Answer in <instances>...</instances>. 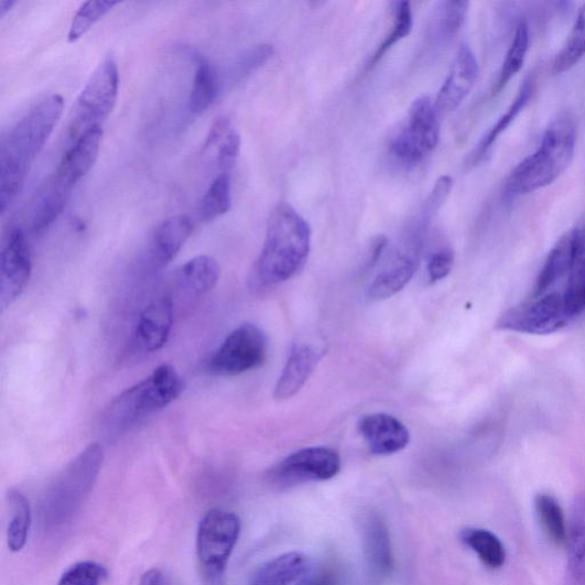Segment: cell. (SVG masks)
<instances>
[{"mask_svg": "<svg viewBox=\"0 0 585 585\" xmlns=\"http://www.w3.org/2000/svg\"><path fill=\"white\" fill-rule=\"evenodd\" d=\"M585 312V221L550 251L531 294L505 313L497 327L544 335L568 326Z\"/></svg>", "mask_w": 585, "mask_h": 585, "instance_id": "1", "label": "cell"}, {"mask_svg": "<svg viewBox=\"0 0 585 585\" xmlns=\"http://www.w3.org/2000/svg\"><path fill=\"white\" fill-rule=\"evenodd\" d=\"M65 100L53 95L30 109L0 143V209L7 212L23 189L30 167L63 116Z\"/></svg>", "mask_w": 585, "mask_h": 585, "instance_id": "2", "label": "cell"}, {"mask_svg": "<svg viewBox=\"0 0 585 585\" xmlns=\"http://www.w3.org/2000/svg\"><path fill=\"white\" fill-rule=\"evenodd\" d=\"M312 250L310 224L288 203L277 205L269 217L266 240L250 279L254 293L283 284L305 266Z\"/></svg>", "mask_w": 585, "mask_h": 585, "instance_id": "3", "label": "cell"}, {"mask_svg": "<svg viewBox=\"0 0 585 585\" xmlns=\"http://www.w3.org/2000/svg\"><path fill=\"white\" fill-rule=\"evenodd\" d=\"M576 144V130L568 115L560 116L545 131L539 149L510 174L507 192L523 196L550 186L570 166Z\"/></svg>", "mask_w": 585, "mask_h": 585, "instance_id": "4", "label": "cell"}, {"mask_svg": "<svg viewBox=\"0 0 585 585\" xmlns=\"http://www.w3.org/2000/svg\"><path fill=\"white\" fill-rule=\"evenodd\" d=\"M104 458L102 446L90 444L53 481L42 501L41 514L45 529H58L73 519L94 488Z\"/></svg>", "mask_w": 585, "mask_h": 585, "instance_id": "5", "label": "cell"}, {"mask_svg": "<svg viewBox=\"0 0 585 585\" xmlns=\"http://www.w3.org/2000/svg\"><path fill=\"white\" fill-rule=\"evenodd\" d=\"M183 391V381L176 369L163 364L130 389L118 396L107 412V425L126 430L147 416L171 405Z\"/></svg>", "mask_w": 585, "mask_h": 585, "instance_id": "6", "label": "cell"}, {"mask_svg": "<svg viewBox=\"0 0 585 585\" xmlns=\"http://www.w3.org/2000/svg\"><path fill=\"white\" fill-rule=\"evenodd\" d=\"M240 529L238 516L221 509H213L202 519L197 532V557L210 584L223 585Z\"/></svg>", "mask_w": 585, "mask_h": 585, "instance_id": "7", "label": "cell"}, {"mask_svg": "<svg viewBox=\"0 0 585 585\" xmlns=\"http://www.w3.org/2000/svg\"><path fill=\"white\" fill-rule=\"evenodd\" d=\"M268 340L263 331L246 323L234 329L207 361L208 371L218 377H237L263 365Z\"/></svg>", "mask_w": 585, "mask_h": 585, "instance_id": "8", "label": "cell"}, {"mask_svg": "<svg viewBox=\"0 0 585 585\" xmlns=\"http://www.w3.org/2000/svg\"><path fill=\"white\" fill-rule=\"evenodd\" d=\"M438 112L427 97L416 99L409 112L407 124L393 139L392 156L405 165L421 163L438 145L441 124Z\"/></svg>", "mask_w": 585, "mask_h": 585, "instance_id": "9", "label": "cell"}, {"mask_svg": "<svg viewBox=\"0 0 585 585\" xmlns=\"http://www.w3.org/2000/svg\"><path fill=\"white\" fill-rule=\"evenodd\" d=\"M425 232L424 228L411 225L400 248L389 258L368 286L366 299L369 302L390 299L411 282L420 263Z\"/></svg>", "mask_w": 585, "mask_h": 585, "instance_id": "10", "label": "cell"}, {"mask_svg": "<svg viewBox=\"0 0 585 585\" xmlns=\"http://www.w3.org/2000/svg\"><path fill=\"white\" fill-rule=\"evenodd\" d=\"M119 94V72L116 59L106 57L97 71L91 74L88 83L77 100V127L101 126L113 110ZM84 130V131H85Z\"/></svg>", "mask_w": 585, "mask_h": 585, "instance_id": "11", "label": "cell"}, {"mask_svg": "<svg viewBox=\"0 0 585 585\" xmlns=\"http://www.w3.org/2000/svg\"><path fill=\"white\" fill-rule=\"evenodd\" d=\"M342 470V457L327 447L300 449L271 469L269 477L280 486H293L307 481H324Z\"/></svg>", "mask_w": 585, "mask_h": 585, "instance_id": "12", "label": "cell"}, {"mask_svg": "<svg viewBox=\"0 0 585 585\" xmlns=\"http://www.w3.org/2000/svg\"><path fill=\"white\" fill-rule=\"evenodd\" d=\"M33 272L25 232L13 227L3 243L0 254V306L4 312L23 293Z\"/></svg>", "mask_w": 585, "mask_h": 585, "instance_id": "13", "label": "cell"}, {"mask_svg": "<svg viewBox=\"0 0 585 585\" xmlns=\"http://www.w3.org/2000/svg\"><path fill=\"white\" fill-rule=\"evenodd\" d=\"M173 319L174 306L170 295L151 301L138 318L133 333L134 347L145 354L160 351L169 342Z\"/></svg>", "mask_w": 585, "mask_h": 585, "instance_id": "14", "label": "cell"}, {"mask_svg": "<svg viewBox=\"0 0 585 585\" xmlns=\"http://www.w3.org/2000/svg\"><path fill=\"white\" fill-rule=\"evenodd\" d=\"M479 67L472 48L462 45L453 61L448 76L436 98L435 108L438 113L456 110L469 96L478 78Z\"/></svg>", "mask_w": 585, "mask_h": 585, "instance_id": "15", "label": "cell"}, {"mask_svg": "<svg viewBox=\"0 0 585 585\" xmlns=\"http://www.w3.org/2000/svg\"><path fill=\"white\" fill-rule=\"evenodd\" d=\"M74 187V184L56 172L43 183L29 206L26 224L30 232L43 234L57 220Z\"/></svg>", "mask_w": 585, "mask_h": 585, "instance_id": "16", "label": "cell"}, {"mask_svg": "<svg viewBox=\"0 0 585 585\" xmlns=\"http://www.w3.org/2000/svg\"><path fill=\"white\" fill-rule=\"evenodd\" d=\"M359 433L375 455H391L410 444L411 435L404 423L384 413L369 414L360 419Z\"/></svg>", "mask_w": 585, "mask_h": 585, "instance_id": "17", "label": "cell"}, {"mask_svg": "<svg viewBox=\"0 0 585 585\" xmlns=\"http://www.w3.org/2000/svg\"><path fill=\"white\" fill-rule=\"evenodd\" d=\"M194 230L193 221L187 215H175L153 230L148 245V260L155 269L170 264Z\"/></svg>", "mask_w": 585, "mask_h": 585, "instance_id": "18", "label": "cell"}, {"mask_svg": "<svg viewBox=\"0 0 585 585\" xmlns=\"http://www.w3.org/2000/svg\"><path fill=\"white\" fill-rule=\"evenodd\" d=\"M325 350L311 344H294L283 373L274 387L273 397L286 400L294 397L311 379Z\"/></svg>", "mask_w": 585, "mask_h": 585, "instance_id": "19", "label": "cell"}, {"mask_svg": "<svg viewBox=\"0 0 585 585\" xmlns=\"http://www.w3.org/2000/svg\"><path fill=\"white\" fill-rule=\"evenodd\" d=\"M104 138L102 126L83 131L61 161L56 173L76 186L96 165Z\"/></svg>", "mask_w": 585, "mask_h": 585, "instance_id": "20", "label": "cell"}, {"mask_svg": "<svg viewBox=\"0 0 585 585\" xmlns=\"http://www.w3.org/2000/svg\"><path fill=\"white\" fill-rule=\"evenodd\" d=\"M240 147V136L232 122L227 117H219L209 128L202 152L215 167L227 173L236 165Z\"/></svg>", "mask_w": 585, "mask_h": 585, "instance_id": "21", "label": "cell"}, {"mask_svg": "<svg viewBox=\"0 0 585 585\" xmlns=\"http://www.w3.org/2000/svg\"><path fill=\"white\" fill-rule=\"evenodd\" d=\"M364 546L372 573L379 577L390 576L394 567L390 532L378 513H369L365 520Z\"/></svg>", "mask_w": 585, "mask_h": 585, "instance_id": "22", "label": "cell"}, {"mask_svg": "<svg viewBox=\"0 0 585 585\" xmlns=\"http://www.w3.org/2000/svg\"><path fill=\"white\" fill-rule=\"evenodd\" d=\"M567 549L566 585H585V492L573 502Z\"/></svg>", "mask_w": 585, "mask_h": 585, "instance_id": "23", "label": "cell"}, {"mask_svg": "<svg viewBox=\"0 0 585 585\" xmlns=\"http://www.w3.org/2000/svg\"><path fill=\"white\" fill-rule=\"evenodd\" d=\"M310 571V559L299 552H289L260 567L249 585H292Z\"/></svg>", "mask_w": 585, "mask_h": 585, "instance_id": "24", "label": "cell"}, {"mask_svg": "<svg viewBox=\"0 0 585 585\" xmlns=\"http://www.w3.org/2000/svg\"><path fill=\"white\" fill-rule=\"evenodd\" d=\"M220 266L217 260L199 256L184 263L176 272V282L181 290L193 296L208 294L220 280Z\"/></svg>", "mask_w": 585, "mask_h": 585, "instance_id": "25", "label": "cell"}, {"mask_svg": "<svg viewBox=\"0 0 585 585\" xmlns=\"http://www.w3.org/2000/svg\"><path fill=\"white\" fill-rule=\"evenodd\" d=\"M196 72L189 97L188 108L195 115L205 112L219 96V79L208 61L197 54Z\"/></svg>", "mask_w": 585, "mask_h": 585, "instance_id": "26", "label": "cell"}, {"mask_svg": "<svg viewBox=\"0 0 585 585\" xmlns=\"http://www.w3.org/2000/svg\"><path fill=\"white\" fill-rule=\"evenodd\" d=\"M461 541L477 553L485 566L491 570L501 568L507 553L501 540L487 530L469 528L461 531Z\"/></svg>", "mask_w": 585, "mask_h": 585, "instance_id": "27", "label": "cell"}, {"mask_svg": "<svg viewBox=\"0 0 585 585\" xmlns=\"http://www.w3.org/2000/svg\"><path fill=\"white\" fill-rule=\"evenodd\" d=\"M535 513L546 539L556 546L567 543L568 531L560 502L550 495L541 492L534 501Z\"/></svg>", "mask_w": 585, "mask_h": 585, "instance_id": "28", "label": "cell"}, {"mask_svg": "<svg viewBox=\"0 0 585 585\" xmlns=\"http://www.w3.org/2000/svg\"><path fill=\"white\" fill-rule=\"evenodd\" d=\"M10 521L8 527V545L12 552L21 551L32 527V507L19 490L11 489L8 495Z\"/></svg>", "mask_w": 585, "mask_h": 585, "instance_id": "29", "label": "cell"}, {"mask_svg": "<svg viewBox=\"0 0 585 585\" xmlns=\"http://www.w3.org/2000/svg\"><path fill=\"white\" fill-rule=\"evenodd\" d=\"M533 79H528L520 87L518 95L513 104L509 107L503 116L496 122V126L492 127L488 133L483 138L477 149L475 150L473 161L479 162L490 150L492 144H495L499 137L506 132V130L511 126V122L518 117V115L526 109L529 105L532 95H533Z\"/></svg>", "mask_w": 585, "mask_h": 585, "instance_id": "30", "label": "cell"}, {"mask_svg": "<svg viewBox=\"0 0 585 585\" xmlns=\"http://www.w3.org/2000/svg\"><path fill=\"white\" fill-rule=\"evenodd\" d=\"M530 47V32L527 21L517 25L513 41L503 61V65L492 94L499 95L509 82L521 71Z\"/></svg>", "mask_w": 585, "mask_h": 585, "instance_id": "31", "label": "cell"}, {"mask_svg": "<svg viewBox=\"0 0 585 585\" xmlns=\"http://www.w3.org/2000/svg\"><path fill=\"white\" fill-rule=\"evenodd\" d=\"M231 180L228 173L217 176L205 193L198 208L201 221L207 224L227 214L231 208Z\"/></svg>", "mask_w": 585, "mask_h": 585, "instance_id": "32", "label": "cell"}, {"mask_svg": "<svg viewBox=\"0 0 585 585\" xmlns=\"http://www.w3.org/2000/svg\"><path fill=\"white\" fill-rule=\"evenodd\" d=\"M585 56V4L579 9L572 32L561 52L554 57L552 73L561 75L574 68Z\"/></svg>", "mask_w": 585, "mask_h": 585, "instance_id": "33", "label": "cell"}, {"mask_svg": "<svg viewBox=\"0 0 585 585\" xmlns=\"http://www.w3.org/2000/svg\"><path fill=\"white\" fill-rule=\"evenodd\" d=\"M469 11L466 0H451L442 4L435 20V34L441 41L449 42L464 26Z\"/></svg>", "mask_w": 585, "mask_h": 585, "instance_id": "34", "label": "cell"}, {"mask_svg": "<svg viewBox=\"0 0 585 585\" xmlns=\"http://www.w3.org/2000/svg\"><path fill=\"white\" fill-rule=\"evenodd\" d=\"M413 29V13L410 2H399L396 7L394 21L391 33L384 39L382 44L378 47L372 58L369 59L367 68L375 67L379 61L390 51L397 43L407 39Z\"/></svg>", "mask_w": 585, "mask_h": 585, "instance_id": "35", "label": "cell"}, {"mask_svg": "<svg viewBox=\"0 0 585 585\" xmlns=\"http://www.w3.org/2000/svg\"><path fill=\"white\" fill-rule=\"evenodd\" d=\"M118 2H86L75 14L68 34L69 43H75L84 37L91 28H94L99 21H101Z\"/></svg>", "mask_w": 585, "mask_h": 585, "instance_id": "36", "label": "cell"}, {"mask_svg": "<svg viewBox=\"0 0 585 585\" xmlns=\"http://www.w3.org/2000/svg\"><path fill=\"white\" fill-rule=\"evenodd\" d=\"M108 573L96 562H82L68 568L57 585H101Z\"/></svg>", "mask_w": 585, "mask_h": 585, "instance_id": "37", "label": "cell"}, {"mask_svg": "<svg viewBox=\"0 0 585 585\" xmlns=\"http://www.w3.org/2000/svg\"><path fill=\"white\" fill-rule=\"evenodd\" d=\"M274 50L271 45H259L245 53L234 68V77L238 80L249 77L260 69L272 57Z\"/></svg>", "mask_w": 585, "mask_h": 585, "instance_id": "38", "label": "cell"}, {"mask_svg": "<svg viewBox=\"0 0 585 585\" xmlns=\"http://www.w3.org/2000/svg\"><path fill=\"white\" fill-rule=\"evenodd\" d=\"M454 266V252L451 249H442L431 254L426 262L429 282L436 284L446 279Z\"/></svg>", "mask_w": 585, "mask_h": 585, "instance_id": "39", "label": "cell"}, {"mask_svg": "<svg viewBox=\"0 0 585 585\" xmlns=\"http://www.w3.org/2000/svg\"><path fill=\"white\" fill-rule=\"evenodd\" d=\"M340 576L332 566H323L316 571H310L302 576L296 585H338Z\"/></svg>", "mask_w": 585, "mask_h": 585, "instance_id": "40", "label": "cell"}, {"mask_svg": "<svg viewBox=\"0 0 585 585\" xmlns=\"http://www.w3.org/2000/svg\"><path fill=\"white\" fill-rule=\"evenodd\" d=\"M388 239L383 236H380L375 239L371 246V251H369V258L367 261L368 269H372L381 260L384 251L387 249Z\"/></svg>", "mask_w": 585, "mask_h": 585, "instance_id": "41", "label": "cell"}, {"mask_svg": "<svg viewBox=\"0 0 585 585\" xmlns=\"http://www.w3.org/2000/svg\"><path fill=\"white\" fill-rule=\"evenodd\" d=\"M139 585H172V583L162 571L152 568L142 575Z\"/></svg>", "mask_w": 585, "mask_h": 585, "instance_id": "42", "label": "cell"}, {"mask_svg": "<svg viewBox=\"0 0 585 585\" xmlns=\"http://www.w3.org/2000/svg\"><path fill=\"white\" fill-rule=\"evenodd\" d=\"M14 6L13 0H0V18H4Z\"/></svg>", "mask_w": 585, "mask_h": 585, "instance_id": "43", "label": "cell"}]
</instances>
